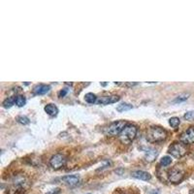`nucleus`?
Returning <instances> with one entry per match:
<instances>
[{"label": "nucleus", "mask_w": 194, "mask_h": 194, "mask_svg": "<svg viewBox=\"0 0 194 194\" xmlns=\"http://www.w3.org/2000/svg\"><path fill=\"white\" fill-rule=\"evenodd\" d=\"M138 128L133 124H128L124 127V129L119 134V141L122 144H130L137 135Z\"/></svg>", "instance_id": "1"}, {"label": "nucleus", "mask_w": 194, "mask_h": 194, "mask_svg": "<svg viewBox=\"0 0 194 194\" xmlns=\"http://www.w3.org/2000/svg\"><path fill=\"white\" fill-rule=\"evenodd\" d=\"M167 137V132L161 127L155 126L150 127L148 130L147 133V139L148 142L155 143V142H161V141L165 140Z\"/></svg>", "instance_id": "2"}, {"label": "nucleus", "mask_w": 194, "mask_h": 194, "mask_svg": "<svg viewBox=\"0 0 194 194\" xmlns=\"http://www.w3.org/2000/svg\"><path fill=\"white\" fill-rule=\"evenodd\" d=\"M126 126V121L125 120H118L113 122L110 124L107 128H106V134L111 135V136H116V135L120 134L121 131L124 129V127Z\"/></svg>", "instance_id": "3"}, {"label": "nucleus", "mask_w": 194, "mask_h": 194, "mask_svg": "<svg viewBox=\"0 0 194 194\" xmlns=\"http://www.w3.org/2000/svg\"><path fill=\"white\" fill-rule=\"evenodd\" d=\"M169 152L175 157H182L187 153V148L183 144L180 143H175L169 148Z\"/></svg>", "instance_id": "4"}, {"label": "nucleus", "mask_w": 194, "mask_h": 194, "mask_svg": "<svg viewBox=\"0 0 194 194\" xmlns=\"http://www.w3.org/2000/svg\"><path fill=\"white\" fill-rule=\"evenodd\" d=\"M183 176H184V172H183L182 169H180V167H174L169 173V180H171L172 182L178 183L180 182V180H182Z\"/></svg>", "instance_id": "5"}, {"label": "nucleus", "mask_w": 194, "mask_h": 194, "mask_svg": "<svg viewBox=\"0 0 194 194\" xmlns=\"http://www.w3.org/2000/svg\"><path fill=\"white\" fill-rule=\"evenodd\" d=\"M66 163V158L63 155H60V153H57V155H54L52 157L50 161V166L52 167L54 170L60 169L61 167H63Z\"/></svg>", "instance_id": "6"}, {"label": "nucleus", "mask_w": 194, "mask_h": 194, "mask_svg": "<svg viewBox=\"0 0 194 194\" xmlns=\"http://www.w3.org/2000/svg\"><path fill=\"white\" fill-rule=\"evenodd\" d=\"M180 141L183 144H192L194 143V127H190L180 136Z\"/></svg>", "instance_id": "7"}, {"label": "nucleus", "mask_w": 194, "mask_h": 194, "mask_svg": "<svg viewBox=\"0 0 194 194\" xmlns=\"http://www.w3.org/2000/svg\"><path fill=\"white\" fill-rule=\"evenodd\" d=\"M120 99L118 95H111V96H103L100 97L99 99H97V102L99 105H108L112 104V103H116Z\"/></svg>", "instance_id": "8"}, {"label": "nucleus", "mask_w": 194, "mask_h": 194, "mask_svg": "<svg viewBox=\"0 0 194 194\" xmlns=\"http://www.w3.org/2000/svg\"><path fill=\"white\" fill-rule=\"evenodd\" d=\"M62 182H64L66 184L70 185V187H74V185H77L79 183L80 179L78 176L71 175V176H66L64 178H62Z\"/></svg>", "instance_id": "9"}, {"label": "nucleus", "mask_w": 194, "mask_h": 194, "mask_svg": "<svg viewBox=\"0 0 194 194\" xmlns=\"http://www.w3.org/2000/svg\"><path fill=\"white\" fill-rule=\"evenodd\" d=\"M132 177L138 180H150V175L145 171H135L132 173Z\"/></svg>", "instance_id": "10"}, {"label": "nucleus", "mask_w": 194, "mask_h": 194, "mask_svg": "<svg viewBox=\"0 0 194 194\" xmlns=\"http://www.w3.org/2000/svg\"><path fill=\"white\" fill-rule=\"evenodd\" d=\"M50 87L47 84H39V86H36L34 87L33 92L34 94L36 95H42V94H46L48 91L50 90Z\"/></svg>", "instance_id": "11"}, {"label": "nucleus", "mask_w": 194, "mask_h": 194, "mask_svg": "<svg viewBox=\"0 0 194 194\" xmlns=\"http://www.w3.org/2000/svg\"><path fill=\"white\" fill-rule=\"evenodd\" d=\"M157 155H158V152H157V150H148L147 152H146L145 158H146V160H147V161L151 162V161L155 160V157L157 156Z\"/></svg>", "instance_id": "12"}, {"label": "nucleus", "mask_w": 194, "mask_h": 194, "mask_svg": "<svg viewBox=\"0 0 194 194\" xmlns=\"http://www.w3.org/2000/svg\"><path fill=\"white\" fill-rule=\"evenodd\" d=\"M45 111H46V113L48 114V115H50V116H56L57 115V113H58V110H57V108L55 107L54 105H52V104H49V105H47L46 107H45Z\"/></svg>", "instance_id": "13"}, {"label": "nucleus", "mask_w": 194, "mask_h": 194, "mask_svg": "<svg viewBox=\"0 0 194 194\" xmlns=\"http://www.w3.org/2000/svg\"><path fill=\"white\" fill-rule=\"evenodd\" d=\"M84 99L87 103H89V104H93V103H96L97 102V97L96 95L93 94V93H87L86 94V96H84Z\"/></svg>", "instance_id": "14"}, {"label": "nucleus", "mask_w": 194, "mask_h": 194, "mask_svg": "<svg viewBox=\"0 0 194 194\" xmlns=\"http://www.w3.org/2000/svg\"><path fill=\"white\" fill-rule=\"evenodd\" d=\"M133 108V106L127 104V103H122V104H119L118 107H116V111L118 112H124V111H129Z\"/></svg>", "instance_id": "15"}, {"label": "nucleus", "mask_w": 194, "mask_h": 194, "mask_svg": "<svg viewBox=\"0 0 194 194\" xmlns=\"http://www.w3.org/2000/svg\"><path fill=\"white\" fill-rule=\"evenodd\" d=\"M15 102H16V98L15 97H8L6 100L4 101L3 102V106L5 108H10V107H12L13 105L15 104Z\"/></svg>", "instance_id": "16"}, {"label": "nucleus", "mask_w": 194, "mask_h": 194, "mask_svg": "<svg viewBox=\"0 0 194 194\" xmlns=\"http://www.w3.org/2000/svg\"><path fill=\"white\" fill-rule=\"evenodd\" d=\"M189 97V93H182L179 95L176 99L174 100V103H180V102H183V101H185L187 99V98Z\"/></svg>", "instance_id": "17"}, {"label": "nucleus", "mask_w": 194, "mask_h": 194, "mask_svg": "<svg viewBox=\"0 0 194 194\" xmlns=\"http://www.w3.org/2000/svg\"><path fill=\"white\" fill-rule=\"evenodd\" d=\"M16 104H17L18 107H23L25 104V98L22 96V95H18L16 98Z\"/></svg>", "instance_id": "18"}, {"label": "nucleus", "mask_w": 194, "mask_h": 194, "mask_svg": "<svg viewBox=\"0 0 194 194\" xmlns=\"http://www.w3.org/2000/svg\"><path fill=\"white\" fill-rule=\"evenodd\" d=\"M180 118H171L169 119V123L172 127H177L180 124Z\"/></svg>", "instance_id": "19"}, {"label": "nucleus", "mask_w": 194, "mask_h": 194, "mask_svg": "<svg viewBox=\"0 0 194 194\" xmlns=\"http://www.w3.org/2000/svg\"><path fill=\"white\" fill-rule=\"evenodd\" d=\"M17 120L18 122H20V123L23 124V125H25V124H28L29 123V119L28 118H26L25 116H20L17 118Z\"/></svg>", "instance_id": "20"}, {"label": "nucleus", "mask_w": 194, "mask_h": 194, "mask_svg": "<svg viewBox=\"0 0 194 194\" xmlns=\"http://www.w3.org/2000/svg\"><path fill=\"white\" fill-rule=\"evenodd\" d=\"M171 161H172L171 157H169V156H164L160 160V164L162 166H168L169 164L171 163Z\"/></svg>", "instance_id": "21"}, {"label": "nucleus", "mask_w": 194, "mask_h": 194, "mask_svg": "<svg viewBox=\"0 0 194 194\" xmlns=\"http://www.w3.org/2000/svg\"><path fill=\"white\" fill-rule=\"evenodd\" d=\"M184 118L187 119V120H192V119H194V111L187 112L184 115Z\"/></svg>", "instance_id": "22"}, {"label": "nucleus", "mask_w": 194, "mask_h": 194, "mask_svg": "<svg viewBox=\"0 0 194 194\" xmlns=\"http://www.w3.org/2000/svg\"><path fill=\"white\" fill-rule=\"evenodd\" d=\"M67 91H68V89H67V88H64L63 90H61V91L59 92V96H60V97H63L66 93H67Z\"/></svg>", "instance_id": "23"}]
</instances>
